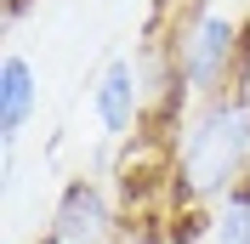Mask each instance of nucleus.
I'll return each mask as SVG.
<instances>
[{
    "label": "nucleus",
    "mask_w": 250,
    "mask_h": 244,
    "mask_svg": "<svg viewBox=\"0 0 250 244\" xmlns=\"http://www.w3.org/2000/svg\"><path fill=\"white\" fill-rule=\"evenodd\" d=\"M250 176V91H228L199 102V114L182 125L171 170V216L222 204Z\"/></svg>",
    "instance_id": "nucleus-1"
},
{
    "label": "nucleus",
    "mask_w": 250,
    "mask_h": 244,
    "mask_svg": "<svg viewBox=\"0 0 250 244\" xmlns=\"http://www.w3.org/2000/svg\"><path fill=\"white\" fill-rule=\"evenodd\" d=\"M171 51H176L188 91L199 102L245 91V80H250V23L228 17L222 6H199L182 29H171Z\"/></svg>",
    "instance_id": "nucleus-2"
},
{
    "label": "nucleus",
    "mask_w": 250,
    "mask_h": 244,
    "mask_svg": "<svg viewBox=\"0 0 250 244\" xmlns=\"http://www.w3.org/2000/svg\"><path fill=\"white\" fill-rule=\"evenodd\" d=\"M120 233H125V216L108 199V187L97 176H68L40 244H120Z\"/></svg>",
    "instance_id": "nucleus-3"
},
{
    "label": "nucleus",
    "mask_w": 250,
    "mask_h": 244,
    "mask_svg": "<svg viewBox=\"0 0 250 244\" xmlns=\"http://www.w3.org/2000/svg\"><path fill=\"white\" fill-rule=\"evenodd\" d=\"M91 114L103 125V137L125 142L137 137L142 120H148V91H142V68L131 57H108V68L97 74V91H91Z\"/></svg>",
    "instance_id": "nucleus-4"
},
{
    "label": "nucleus",
    "mask_w": 250,
    "mask_h": 244,
    "mask_svg": "<svg viewBox=\"0 0 250 244\" xmlns=\"http://www.w3.org/2000/svg\"><path fill=\"white\" fill-rule=\"evenodd\" d=\"M34 108H40V74H34V62L23 51H6L0 57V137H6V148L29 131Z\"/></svg>",
    "instance_id": "nucleus-5"
},
{
    "label": "nucleus",
    "mask_w": 250,
    "mask_h": 244,
    "mask_svg": "<svg viewBox=\"0 0 250 244\" xmlns=\"http://www.w3.org/2000/svg\"><path fill=\"white\" fill-rule=\"evenodd\" d=\"M210 244H250V176L233 187V193L210 204Z\"/></svg>",
    "instance_id": "nucleus-6"
},
{
    "label": "nucleus",
    "mask_w": 250,
    "mask_h": 244,
    "mask_svg": "<svg viewBox=\"0 0 250 244\" xmlns=\"http://www.w3.org/2000/svg\"><path fill=\"white\" fill-rule=\"evenodd\" d=\"M23 12H29V0H6V17H12V23H17Z\"/></svg>",
    "instance_id": "nucleus-7"
}]
</instances>
